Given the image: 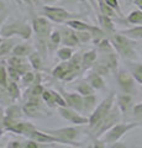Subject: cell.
Segmentation results:
<instances>
[{
    "label": "cell",
    "mask_w": 142,
    "mask_h": 148,
    "mask_svg": "<svg viewBox=\"0 0 142 148\" xmlns=\"http://www.w3.org/2000/svg\"><path fill=\"white\" fill-rule=\"evenodd\" d=\"M16 1H17V3H20V4H24V3H25V0H16Z\"/></svg>",
    "instance_id": "56"
},
{
    "label": "cell",
    "mask_w": 142,
    "mask_h": 148,
    "mask_svg": "<svg viewBox=\"0 0 142 148\" xmlns=\"http://www.w3.org/2000/svg\"><path fill=\"white\" fill-rule=\"evenodd\" d=\"M45 132H48L51 135H54L59 138H62L63 141H66V143L71 147H82L83 145H80L79 142H75L77 137L80 135V128L79 126H71V127H61V128H46L43 130Z\"/></svg>",
    "instance_id": "4"
},
{
    "label": "cell",
    "mask_w": 142,
    "mask_h": 148,
    "mask_svg": "<svg viewBox=\"0 0 142 148\" xmlns=\"http://www.w3.org/2000/svg\"><path fill=\"white\" fill-rule=\"evenodd\" d=\"M77 34H78V37H79L80 43L89 42V41H91L94 37V34L90 31H77Z\"/></svg>",
    "instance_id": "43"
},
{
    "label": "cell",
    "mask_w": 142,
    "mask_h": 148,
    "mask_svg": "<svg viewBox=\"0 0 142 148\" xmlns=\"http://www.w3.org/2000/svg\"><path fill=\"white\" fill-rule=\"evenodd\" d=\"M110 41L114 46L115 51L125 59H136V52L134 49V43L131 42V38L127 36L117 32H114L113 35H110Z\"/></svg>",
    "instance_id": "2"
},
{
    "label": "cell",
    "mask_w": 142,
    "mask_h": 148,
    "mask_svg": "<svg viewBox=\"0 0 142 148\" xmlns=\"http://www.w3.org/2000/svg\"><path fill=\"white\" fill-rule=\"evenodd\" d=\"M8 74H9V79H10V80L17 82V83L21 80V74H20V72L17 71L16 68L11 67V66H8Z\"/></svg>",
    "instance_id": "42"
},
{
    "label": "cell",
    "mask_w": 142,
    "mask_h": 148,
    "mask_svg": "<svg viewBox=\"0 0 142 148\" xmlns=\"http://www.w3.org/2000/svg\"><path fill=\"white\" fill-rule=\"evenodd\" d=\"M4 115L9 117H12V119H16V120H20L22 117V115H25V114H24L22 108L17 106L16 104H10V105H8V108L4 111Z\"/></svg>",
    "instance_id": "24"
},
{
    "label": "cell",
    "mask_w": 142,
    "mask_h": 148,
    "mask_svg": "<svg viewBox=\"0 0 142 148\" xmlns=\"http://www.w3.org/2000/svg\"><path fill=\"white\" fill-rule=\"evenodd\" d=\"M58 112L64 120L69 121L73 125H77V126H82V125L89 123V117L83 116L82 112L69 108V106H61V108H58Z\"/></svg>",
    "instance_id": "9"
},
{
    "label": "cell",
    "mask_w": 142,
    "mask_h": 148,
    "mask_svg": "<svg viewBox=\"0 0 142 148\" xmlns=\"http://www.w3.org/2000/svg\"><path fill=\"white\" fill-rule=\"evenodd\" d=\"M95 108H97V96H95V94L84 96V112L91 114Z\"/></svg>",
    "instance_id": "33"
},
{
    "label": "cell",
    "mask_w": 142,
    "mask_h": 148,
    "mask_svg": "<svg viewBox=\"0 0 142 148\" xmlns=\"http://www.w3.org/2000/svg\"><path fill=\"white\" fill-rule=\"evenodd\" d=\"M16 46V41L14 38L10 40H4L1 43H0V57L3 56H8V54H11L14 47Z\"/></svg>",
    "instance_id": "28"
},
{
    "label": "cell",
    "mask_w": 142,
    "mask_h": 148,
    "mask_svg": "<svg viewBox=\"0 0 142 148\" xmlns=\"http://www.w3.org/2000/svg\"><path fill=\"white\" fill-rule=\"evenodd\" d=\"M27 138H32V140L37 141L38 143H45V145H48V143H63V145H67L66 141H63L62 138H59L54 135H51V133H48V132H45L43 130H37V128H35L34 131L27 136Z\"/></svg>",
    "instance_id": "10"
},
{
    "label": "cell",
    "mask_w": 142,
    "mask_h": 148,
    "mask_svg": "<svg viewBox=\"0 0 142 148\" xmlns=\"http://www.w3.org/2000/svg\"><path fill=\"white\" fill-rule=\"evenodd\" d=\"M8 64L14 68H16L17 71L20 72L21 77L24 75L26 72H29V68L31 67L27 57H20V56H14V54H10V57L8 58Z\"/></svg>",
    "instance_id": "16"
},
{
    "label": "cell",
    "mask_w": 142,
    "mask_h": 148,
    "mask_svg": "<svg viewBox=\"0 0 142 148\" xmlns=\"http://www.w3.org/2000/svg\"><path fill=\"white\" fill-rule=\"evenodd\" d=\"M97 59H98V54L95 49H90L88 52L82 54V69H83V72L89 71V69L93 68Z\"/></svg>",
    "instance_id": "18"
},
{
    "label": "cell",
    "mask_w": 142,
    "mask_h": 148,
    "mask_svg": "<svg viewBox=\"0 0 142 148\" xmlns=\"http://www.w3.org/2000/svg\"><path fill=\"white\" fill-rule=\"evenodd\" d=\"M25 3H27V4H38V3H41V0H25Z\"/></svg>",
    "instance_id": "53"
},
{
    "label": "cell",
    "mask_w": 142,
    "mask_h": 148,
    "mask_svg": "<svg viewBox=\"0 0 142 148\" xmlns=\"http://www.w3.org/2000/svg\"><path fill=\"white\" fill-rule=\"evenodd\" d=\"M140 123L137 122H130V123H116L114 125V126L108 130L106 132L104 133V135L100 137L102 138V141L104 143H116L120 138L127 133L131 130H134L136 127H139Z\"/></svg>",
    "instance_id": "6"
},
{
    "label": "cell",
    "mask_w": 142,
    "mask_h": 148,
    "mask_svg": "<svg viewBox=\"0 0 142 148\" xmlns=\"http://www.w3.org/2000/svg\"><path fill=\"white\" fill-rule=\"evenodd\" d=\"M131 105H132V96L130 94L123 92V94L119 95V98H117V106H119V109L121 110L122 114L127 112V111L130 110Z\"/></svg>",
    "instance_id": "22"
},
{
    "label": "cell",
    "mask_w": 142,
    "mask_h": 148,
    "mask_svg": "<svg viewBox=\"0 0 142 148\" xmlns=\"http://www.w3.org/2000/svg\"><path fill=\"white\" fill-rule=\"evenodd\" d=\"M32 29L37 36L38 41H46L47 42L49 35L52 32V24L48 17H34L32 20Z\"/></svg>",
    "instance_id": "8"
},
{
    "label": "cell",
    "mask_w": 142,
    "mask_h": 148,
    "mask_svg": "<svg viewBox=\"0 0 142 148\" xmlns=\"http://www.w3.org/2000/svg\"><path fill=\"white\" fill-rule=\"evenodd\" d=\"M34 32L32 25L27 24L24 20H16V18H12V20L5 21L4 25L0 29V36H3L4 38H9L11 36H19L22 40H29L31 35Z\"/></svg>",
    "instance_id": "1"
},
{
    "label": "cell",
    "mask_w": 142,
    "mask_h": 148,
    "mask_svg": "<svg viewBox=\"0 0 142 148\" xmlns=\"http://www.w3.org/2000/svg\"><path fill=\"white\" fill-rule=\"evenodd\" d=\"M41 98H29L27 101L22 106L24 114L27 115L30 117H37L40 116V114H45V111L42 110V106L40 103Z\"/></svg>",
    "instance_id": "12"
},
{
    "label": "cell",
    "mask_w": 142,
    "mask_h": 148,
    "mask_svg": "<svg viewBox=\"0 0 142 148\" xmlns=\"http://www.w3.org/2000/svg\"><path fill=\"white\" fill-rule=\"evenodd\" d=\"M3 133H4V127L1 126V127H0V138H1V136H3Z\"/></svg>",
    "instance_id": "54"
},
{
    "label": "cell",
    "mask_w": 142,
    "mask_h": 148,
    "mask_svg": "<svg viewBox=\"0 0 142 148\" xmlns=\"http://www.w3.org/2000/svg\"><path fill=\"white\" fill-rule=\"evenodd\" d=\"M42 11L46 15V17H48L51 21L57 22V24H66L68 20H72V18H79L78 14L71 12V11H68L63 8H59V6L45 5L42 8Z\"/></svg>",
    "instance_id": "7"
},
{
    "label": "cell",
    "mask_w": 142,
    "mask_h": 148,
    "mask_svg": "<svg viewBox=\"0 0 142 148\" xmlns=\"http://www.w3.org/2000/svg\"><path fill=\"white\" fill-rule=\"evenodd\" d=\"M71 72L69 69V64H68V61L67 62H63V63H59L57 67L53 68L52 71V77L56 78V79H59V80H64V78L67 77V74Z\"/></svg>",
    "instance_id": "20"
},
{
    "label": "cell",
    "mask_w": 142,
    "mask_h": 148,
    "mask_svg": "<svg viewBox=\"0 0 142 148\" xmlns=\"http://www.w3.org/2000/svg\"><path fill=\"white\" fill-rule=\"evenodd\" d=\"M58 0H41V3L42 4H46V5H49V4H54L57 3Z\"/></svg>",
    "instance_id": "51"
},
{
    "label": "cell",
    "mask_w": 142,
    "mask_h": 148,
    "mask_svg": "<svg viewBox=\"0 0 142 148\" xmlns=\"http://www.w3.org/2000/svg\"><path fill=\"white\" fill-rule=\"evenodd\" d=\"M52 94H53V98H54V103H56V105H57V109L61 108V106H68L64 96H62L56 90H52Z\"/></svg>",
    "instance_id": "44"
},
{
    "label": "cell",
    "mask_w": 142,
    "mask_h": 148,
    "mask_svg": "<svg viewBox=\"0 0 142 148\" xmlns=\"http://www.w3.org/2000/svg\"><path fill=\"white\" fill-rule=\"evenodd\" d=\"M6 89H8V92H9V95H10V98L12 99L14 103H15V101L20 98V88L17 85V82L9 80Z\"/></svg>",
    "instance_id": "32"
},
{
    "label": "cell",
    "mask_w": 142,
    "mask_h": 148,
    "mask_svg": "<svg viewBox=\"0 0 142 148\" xmlns=\"http://www.w3.org/2000/svg\"><path fill=\"white\" fill-rule=\"evenodd\" d=\"M4 119V114L1 112V110H0V122H1V120Z\"/></svg>",
    "instance_id": "55"
},
{
    "label": "cell",
    "mask_w": 142,
    "mask_h": 148,
    "mask_svg": "<svg viewBox=\"0 0 142 148\" xmlns=\"http://www.w3.org/2000/svg\"><path fill=\"white\" fill-rule=\"evenodd\" d=\"M3 38H4V37H3V36H0V43H1V42H3V41H4Z\"/></svg>",
    "instance_id": "57"
},
{
    "label": "cell",
    "mask_w": 142,
    "mask_h": 148,
    "mask_svg": "<svg viewBox=\"0 0 142 148\" xmlns=\"http://www.w3.org/2000/svg\"><path fill=\"white\" fill-rule=\"evenodd\" d=\"M9 83V74L8 68L3 64H0V86H8Z\"/></svg>",
    "instance_id": "41"
},
{
    "label": "cell",
    "mask_w": 142,
    "mask_h": 148,
    "mask_svg": "<svg viewBox=\"0 0 142 148\" xmlns=\"http://www.w3.org/2000/svg\"><path fill=\"white\" fill-rule=\"evenodd\" d=\"M35 80H36V74L34 72H31V71L26 72L24 75L21 77V83L24 85H27V86L32 85L34 83H35Z\"/></svg>",
    "instance_id": "40"
},
{
    "label": "cell",
    "mask_w": 142,
    "mask_h": 148,
    "mask_svg": "<svg viewBox=\"0 0 142 148\" xmlns=\"http://www.w3.org/2000/svg\"><path fill=\"white\" fill-rule=\"evenodd\" d=\"M66 25L72 27V29H74L75 31H90V32H93L94 35H105V31L100 30L98 26L86 24V22L80 21L79 18H72V20H68L66 22Z\"/></svg>",
    "instance_id": "13"
},
{
    "label": "cell",
    "mask_w": 142,
    "mask_h": 148,
    "mask_svg": "<svg viewBox=\"0 0 142 148\" xmlns=\"http://www.w3.org/2000/svg\"><path fill=\"white\" fill-rule=\"evenodd\" d=\"M98 4H99V10L102 14H104V15H106V16H110V17L116 16V11L110 5H108L104 0H98Z\"/></svg>",
    "instance_id": "36"
},
{
    "label": "cell",
    "mask_w": 142,
    "mask_h": 148,
    "mask_svg": "<svg viewBox=\"0 0 142 148\" xmlns=\"http://www.w3.org/2000/svg\"><path fill=\"white\" fill-rule=\"evenodd\" d=\"M62 3L67 5H75L77 3H79V0H62Z\"/></svg>",
    "instance_id": "49"
},
{
    "label": "cell",
    "mask_w": 142,
    "mask_h": 148,
    "mask_svg": "<svg viewBox=\"0 0 142 148\" xmlns=\"http://www.w3.org/2000/svg\"><path fill=\"white\" fill-rule=\"evenodd\" d=\"M131 74L134 75L135 80L142 85V63H131L130 64Z\"/></svg>",
    "instance_id": "35"
},
{
    "label": "cell",
    "mask_w": 142,
    "mask_h": 148,
    "mask_svg": "<svg viewBox=\"0 0 142 148\" xmlns=\"http://www.w3.org/2000/svg\"><path fill=\"white\" fill-rule=\"evenodd\" d=\"M134 3H135V5L139 6L140 10H142V0H134Z\"/></svg>",
    "instance_id": "52"
},
{
    "label": "cell",
    "mask_w": 142,
    "mask_h": 148,
    "mask_svg": "<svg viewBox=\"0 0 142 148\" xmlns=\"http://www.w3.org/2000/svg\"><path fill=\"white\" fill-rule=\"evenodd\" d=\"M114 100H115V92H111L108 98H105L102 103L94 109V111L90 114V116H89L88 126H89L90 130L97 127L98 125L103 121V119L106 116L110 111H111L113 106H114Z\"/></svg>",
    "instance_id": "3"
},
{
    "label": "cell",
    "mask_w": 142,
    "mask_h": 148,
    "mask_svg": "<svg viewBox=\"0 0 142 148\" xmlns=\"http://www.w3.org/2000/svg\"><path fill=\"white\" fill-rule=\"evenodd\" d=\"M134 116L136 120L142 121V103L134 106Z\"/></svg>",
    "instance_id": "45"
},
{
    "label": "cell",
    "mask_w": 142,
    "mask_h": 148,
    "mask_svg": "<svg viewBox=\"0 0 142 148\" xmlns=\"http://www.w3.org/2000/svg\"><path fill=\"white\" fill-rule=\"evenodd\" d=\"M73 54H74V51H73V47H69V46H63L57 51V57L62 62L69 61Z\"/></svg>",
    "instance_id": "31"
},
{
    "label": "cell",
    "mask_w": 142,
    "mask_h": 148,
    "mask_svg": "<svg viewBox=\"0 0 142 148\" xmlns=\"http://www.w3.org/2000/svg\"><path fill=\"white\" fill-rule=\"evenodd\" d=\"M29 62L31 64V67H32L35 71H42L43 68V61H42V57H41V54L38 52H34L29 56Z\"/></svg>",
    "instance_id": "27"
},
{
    "label": "cell",
    "mask_w": 142,
    "mask_h": 148,
    "mask_svg": "<svg viewBox=\"0 0 142 148\" xmlns=\"http://www.w3.org/2000/svg\"><path fill=\"white\" fill-rule=\"evenodd\" d=\"M98 61L104 63L111 72H116V68H117V56L114 52L103 53V56L98 59Z\"/></svg>",
    "instance_id": "19"
},
{
    "label": "cell",
    "mask_w": 142,
    "mask_h": 148,
    "mask_svg": "<svg viewBox=\"0 0 142 148\" xmlns=\"http://www.w3.org/2000/svg\"><path fill=\"white\" fill-rule=\"evenodd\" d=\"M97 46H98V49L102 53H109V52H114V46L111 43V41L105 38V37H103L102 40L99 41V42H97Z\"/></svg>",
    "instance_id": "34"
},
{
    "label": "cell",
    "mask_w": 142,
    "mask_h": 148,
    "mask_svg": "<svg viewBox=\"0 0 142 148\" xmlns=\"http://www.w3.org/2000/svg\"><path fill=\"white\" fill-rule=\"evenodd\" d=\"M41 99H42V100L45 101L46 105H47L49 109H54V108H57L56 103H54V98H53L52 90H47V89H45L42 96H41Z\"/></svg>",
    "instance_id": "37"
},
{
    "label": "cell",
    "mask_w": 142,
    "mask_h": 148,
    "mask_svg": "<svg viewBox=\"0 0 142 148\" xmlns=\"http://www.w3.org/2000/svg\"><path fill=\"white\" fill-rule=\"evenodd\" d=\"M47 47H49V49H54L57 48L59 45L62 43V35H61V31L59 30H53L49 35L48 40H47Z\"/></svg>",
    "instance_id": "26"
},
{
    "label": "cell",
    "mask_w": 142,
    "mask_h": 148,
    "mask_svg": "<svg viewBox=\"0 0 142 148\" xmlns=\"http://www.w3.org/2000/svg\"><path fill=\"white\" fill-rule=\"evenodd\" d=\"M126 20H127L129 24H134V25L142 24V10H134V11H131Z\"/></svg>",
    "instance_id": "38"
},
{
    "label": "cell",
    "mask_w": 142,
    "mask_h": 148,
    "mask_svg": "<svg viewBox=\"0 0 142 148\" xmlns=\"http://www.w3.org/2000/svg\"><path fill=\"white\" fill-rule=\"evenodd\" d=\"M6 18H8V12H6V10L3 11V12H0V29H1V26L4 25V22L6 21Z\"/></svg>",
    "instance_id": "48"
},
{
    "label": "cell",
    "mask_w": 142,
    "mask_h": 148,
    "mask_svg": "<svg viewBox=\"0 0 142 148\" xmlns=\"http://www.w3.org/2000/svg\"><path fill=\"white\" fill-rule=\"evenodd\" d=\"M75 90L79 92V94L83 95V96L95 94V89L89 84L88 82H80V83H78V84L75 85Z\"/></svg>",
    "instance_id": "30"
},
{
    "label": "cell",
    "mask_w": 142,
    "mask_h": 148,
    "mask_svg": "<svg viewBox=\"0 0 142 148\" xmlns=\"http://www.w3.org/2000/svg\"><path fill=\"white\" fill-rule=\"evenodd\" d=\"M12 103H14V101L10 98V95H9L6 86H0V104H3V105H10Z\"/></svg>",
    "instance_id": "39"
},
{
    "label": "cell",
    "mask_w": 142,
    "mask_h": 148,
    "mask_svg": "<svg viewBox=\"0 0 142 148\" xmlns=\"http://www.w3.org/2000/svg\"><path fill=\"white\" fill-rule=\"evenodd\" d=\"M34 52V48L30 45L26 43H17L14 47L11 54L14 56H20V57H29V56Z\"/></svg>",
    "instance_id": "25"
},
{
    "label": "cell",
    "mask_w": 142,
    "mask_h": 148,
    "mask_svg": "<svg viewBox=\"0 0 142 148\" xmlns=\"http://www.w3.org/2000/svg\"><path fill=\"white\" fill-rule=\"evenodd\" d=\"M98 17H99L100 25H102V27L104 29V31L106 32V34L113 35L114 32H115V27H114V22L111 21V17L104 15V14H102L100 11H99Z\"/></svg>",
    "instance_id": "23"
},
{
    "label": "cell",
    "mask_w": 142,
    "mask_h": 148,
    "mask_svg": "<svg viewBox=\"0 0 142 148\" xmlns=\"http://www.w3.org/2000/svg\"><path fill=\"white\" fill-rule=\"evenodd\" d=\"M36 127L34 126L31 122H26V121H20V120H17L15 122V125L9 130L10 132L12 133H16V135H22V136H29L31 132L34 131Z\"/></svg>",
    "instance_id": "17"
},
{
    "label": "cell",
    "mask_w": 142,
    "mask_h": 148,
    "mask_svg": "<svg viewBox=\"0 0 142 148\" xmlns=\"http://www.w3.org/2000/svg\"><path fill=\"white\" fill-rule=\"evenodd\" d=\"M104 1L108 5L111 6L114 10L119 14V15H121V10H120V6H119V1H117V0H104Z\"/></svg>",
    "instance_id": "46"
},
{
    "label": "cell",
    "mask_w": 142,
    "mask_h": 148,
    "mask_svg": "<svg viewBox=\"0 0 142 148\" xmlns=\"http://www.w3.org/2000/svg\"><path fill=\"white\" fill-rule=\"evenodd\" d=\"M8 147L9 148H22L24 145H22L21 142H19V141H10L8 143Z\"/></svg>",
    "instance_id": "47"
},
{
    "label": "cell",
    "mask_w": 142,
    "mask_h": 148,
    "mask_svg": "<svg viewBox=\"0 0 142 148\" xmlns=\"http://www.w3.org/2000/svg\"><path fill=\"white\" fill-rule=\"evenodd\" d=\"M120 117H121V110L119 109V106H113L111 111L103 119V121L100 122L97 127H94L91 131H93V136L94 138H100L105 132L108 131V130L111 128L114 125L119 123V121H120Z\"/></svg>",
    "instance_id": "5"
},
{
    "label": "cell",
    "mask_w": 142,
    "mask_h": 148,
    "mask_svg": "<svg viewBox=\"0 0 142 148\" xmlns=\"http://www.w3.org/2000/svg\"><path fill=\"white\" fill-rule=\"evenodd\" d=\"M119 32L127 36L131 40H142V26H136V27H132V29L122 30Z\"/></svg>",
    "instance_id": "29"
},
{
    "label": "cell",
    "mask_w": 142,
    "mask_h": 148,
    "mask_svg": "<svg viewBox=\"0 0 142 148\" xmlns=\"http://www.w3.org/2000/svg\"><path fill=\"white\" fill-rule=\"evenodd\" d=\"M86 82H88L95 90H102L105 86V82L103 79V75H100V74L97 72L90 73L88 75V78H86Z\"/></svg>",
    "instance_id": "21"
},
{
    "label": "cell",
    "mask_w": 142,
    "mask_h": 148,
    "mask_svg": "<svg viewBox=\"0 0 142 148\" xmlns=\"http://www.w3.org/2000/svg\"><path fill=\"white\" fill-rule=\"evenodd\" d=\"M6 10V4L3 1V0H0V12L5 11Z\"/></svg>",
    "instance_id": "50"
},
{
    "label": "cell",
    "mask_w": 142,
    "mask_h": 148,
    "mask_svg": "<svg viewBox=\"0 0 142 148\" xmlns=\"http://www.w3.org/2000/svg\"><path fill=\"white\" fill-rule=\"evenodd\" d=\"M117 83L120 85L121 90L123 92H127V94H131L134 91V88H135V78L134 75L127 72V71H119L117 73Z\"/></svg>",
    "instance_id": "11"
},
{
    "label": "cell",
    "mask_w": 142,
    "mask_h": 148,
    "mask_svg": "<svg viewBox=\"0 0 142 148\" xmlns=\"http://www.w3.org/2000/svg\"><path fill=\"white\" fill-rule=\"evenodd\" d=\"M63 96L69 108L79 112H84V96L79 92H63Z\"/></svg>",
    "instance_id": "14"
},
{
    "label": "cell",
    "mask_w": 142,
    "mask_h": 148,
    "mask_svg": "<svg viewBox=\"0 0 142 148\" xmlns=\"http://www.w3.org/2000/svg\"><path fill=\"white\" fill-rule=\"evenodd\" d=\"M61 35H62V45L63 46H69V47H75V46L80 45L79 37L74 29L67 26L64 29H61Z\"/></svg>",
    "instance_id": "15"
}]
</instances>
